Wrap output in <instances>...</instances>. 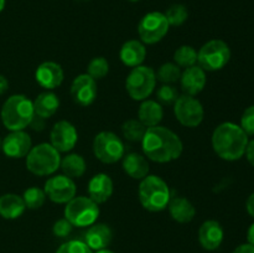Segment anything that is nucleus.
Returning <instances> with one entry per match:
<instances>
[{
	"instance_id": "nucleus-1",
	"label": "nucleus",
	"mask_w": 254,
	"mask_h": 253,
	"mask_svg": "<svg viewBox=\"0 0 254 253\" xmlns=\"http://www.w3.org/2000/svg\"><path fill=\"white\" fill-rule=\"evenodd\" d=\"M144 155L155 163H170L181 156L184 145L176 133L165 126L146 128L141 139Z\"/></svg>"
},
{
	"instance_id": "nucleus-2",
	"label": "nucleus",
	"mask_w": 254,
	"mask_h": 253,
	"mask_svg": "<svg viewBox=\"0 0 254 253\" xmlns=\"http://www.w3.org/2000/svg\"><path fill=\"white\" fill-rule=\"evenodd\" d=\"M248 135L238 124L225 122L216 126L212 133V148L221 159L227 161L240 160L246 153Z\"/></svg>"
},
{
	"instance_id": "nucleus-3",
	"label": "nucleus",
	"mask_w": 254,
	"mask_h": 253,
	"mask_svg": "<svg viewBox=\"0 0 254 253\" xmlns=\"http://www.w3.org/2000/svg\"><path fill=\"white\" fill-rule=\"evenodd\" d=\"M35 116L31 99L24 94H14L4 102L0 112L1 122L10 131L24 130Z\"/></svg>"
},
{
	"instance_id": "nucleus-4",
	"label": "nucleus",
	"mask_w": 254,
	"mask_h": 253,
	"mask_svg": "<svg viewBox=\"0 0 254 253\" xmlns=\"http://www.w3.org/2000/svg\"><path fill=\"white\" fill-rule=\"evenodd\" d=\"M138 193L141 206L150 212L165 210L171 200L168 184L156 175L145 176L139 185Z\"/></svg>"
},
{
	"instance_id": "nucleus-5",
	"label": "nucleus",
	"mask_w": 254,
	"mask_h": 253,
	"mask_svg": "<svg viewBox=\"0 0 254 253\" xmlns=\"http://www.w3.org/2000/svg\"><path fill=\"white\" fill-rule=\"evenodd\" d=\"M61 164V155L51 144L41 143L31 148L26 155V168L37 176L52 175Z\"/></svg>"
},
{
	"instance_id": "nucleus-6",
	"label": "nucleus",
	"mask_w": 254,
	"mask_h": 253,
	"mask_svg": "<svg viewBox=\"0 0 254 253\" xmlns=\"http://www.w3.org/2000/svg\"><path fill=\"white\" fill-rule=\"evenodd\" d=\"M99 216L98 203L87 196H74L66 203L64 218L76 227H87L96 223Z\"/></svg>"
},
{
	"instance_id": "nucleus-7",
	"label": "nucleus",
	"mask_w": 254,
	"mask_h": 253,
	"mask_svg": "<svg viewBox=\"0 0 254 253\" xmlns=\"http://www.w3.org/2000/svg\"><path fill=\"white\" fill-rule=\"evenodd\" d=\"M156 86V73L149 66L133 67L126 81V89L134 101H145Z\"/></svg>"
},
{
	"instance_id": "nucleus-8",
	"label": "nucleus",
	"mask_w": 254,
	"mask_h": 253,
	"mask_svg": "<svg viewBox=\"0 0 254 253\" xmlns=\"http://www.w3.org/2000/svg\"><path fill=\"white\" fill-rule=\"evenodd\" d=\"M231 60L230 46L222 40H210L197 52L198 66L203 71L222 69Z\"/></svg>"
},
{
	"instance_id": "nucleus-9",
	"label": "nucleus",
	"mask_w": 254,
	"mask_h": 253,
	"mask_svg": "<svg viewBox=\"0 0 254 253\" xmlns=\"http://www.w3.org/2000/svg\"><path fill=\"white\" fill-rule=\"evenodd\" d=\"M93 153L102 163L114 164L123 158L126 148L122 139L113 131H101L93 139Z\"/></svg>"
},
{
	"instance_id": "nucleus-10",
	"label": "nucleus",
	"mask_w": 254,
	"mask_h": 253,
	"mask_svg": "<svg viewBox=\"0 0 254 253\" xmlns=\"http://www.w3.org/2000/svg\"><path fill=\"white\" fill-rule=\"evenodd\" d=\"M168 20L165 14L159 11H151L144 15L138 25V34L143 44L153 45L161 41L169 31Z\"/></svg>"
},
{
	"instance_id": "nucleus-11",
	"label": "nucleus",
	"mask_w": 254,
	"mask_h": 253,
	"mask_svg": "<svg viewBox=\"0 0 254 253\" xmlns=\"http://www.w3.org/2000/svg\"><path fill=\"white\" fill-rule=\"evenodd\" d=\"M174 113H175L176 119L183 126H189V128H195L200 126L205 116L201 102L193 96H188V94L179 96V98L174 103Z\"/></svg>"
},
{
	"instance_id": "nucleus-12",
	"label": "nucleus",
	"mask_w": 254,
	"mask_h": 253,
	"mask_svg": "<svg viewBox=\"0 0 254 253\" xmlns=\"http://www.w3.org/2000/svg\"><path fill=\"white\" fill-rule=\"evenodd\" d=\"M45 193L56 203H67L76 196V184L66 175L52 176L45 183Z\"/></svg>"
},
{
	"instance_id": "nucleus-13",
	"label": "nucleus",
	"mask_w": 254,
	"mask_h": 253,
	"mask_svg": "<svg viewBox=\"0 0 254 253\" xmlns=\"http://www.w3.org/2000/svg\"><path fill=\"white\" fill-rule=\"evenodd\" d=\"M51 145L60 153H67L72 150L78 140V133L72 123L67 121H60L52 126L51 134Z\"/></svg>"
},
{
	"instance_id": "nucleus-14",
	"label": "nucleus",
	"mask_w": 254,
	"mask_h": 253,
	"mask_svg": "<svg viewBox=\"0 0 254 253\" xmlns=\"http://www.w3.org/2000/svg\"><path fill=\"white\" fill-rule=\"evenodd\" d=\"M71 97L78 106H91L97 97L96 79L92 78L88 73L77 76L71 84Z\"/></svg>"
},
{
	"instance_id": "nucleus-15",
	"label": "nucleus",
	"mask_w": 254,
	"mask_h": 253,
	"mask_svg": "<svg viewBox=\"0 0 254 253\" xmlns=\"http://www.w3.org/2000/svg\"><path fill=\"white\" fill-rule=\"evenodd\" d=\"M1 146L7 158L20 159L26 156L31 150L32 140L24 130H15L5 136Z\"/></svg>"
},
{
	"instance_id": "nucleus-16",
	"label": "nucleus",
	"mask_w": 254,
	"mask_h": 253,
	"mask_svg": "<svg viewBox=\"0 0 254 253\" xmlns=\"http://www.w3.org/2000/svg\"><path fill=\"white\" fill-rule=\"evenodd\" d=\"M225 232L221 223L216 220H207L198 230V241L203 250L216 251L223 242Z\"/></svg>"
},
{
	"instance_id": "nucleus-17",
	"label": "nucleus",
	"mask_w": 254,
	"mask_h": 253,
	"mask_svg": "<svg viewBox=\"0 0 254 253\" xmlns=\"http://www.w3.org/2000/svg\"><path fill=\"white\" fill-rule=\"evenodd\" d=\"M35 78L42 88L55 89L64 82V69L56 62L46 61L37 67Z\"/></svg>"
},
{
	"instance_id": "nucleus-18",
	"label": "nucleus",
	"mask_w": 254,
	"mask_h": 253,
	"mask_svg": "<svg viewBox=\"0 0 254 253\" xmlns=\"http://www.w3.org/2000/svg\"><path fill=\"white\" fill-rule=\"evenodd\" d=\"M180 83L184 94L195 97L206 86L205 71L196 64L192 67H188V68H185V71L181 72Z\"/></svg>"
},
{
	"instance_id": "nucleus-19",
	"label": "nucleus",
	"mask_w": 254,
	"mask_h": 253,
	"mask_svg": "<svg viewBox=\"0 0 254 253\" xmlns=\"http://www.w3.org/2000/svg\"><path fill=\"white\" fill-rule=\"evenodd\" d=\"M113 240L112 228L106 223H93L84 235V242L92 251H101L108 247Z\"/></svg>"
},
{
	"instance_id": "nucleus-20",
	"label": "nucleus",
	"mask_w": 254,
	"mask_h": 253,
	"mask_svg": "<svg viewBox=\"0 0 254 253\" xmlns=\"http://www.w3.org/2000/svg\"><path fill=\"white\" fill-rule=\"evenodd\" d=\"M113 193V181L107 174H96L88 183V195L96 203H103Z\"/></svg>"
},
{
	"instance_id": "nucleus-21",
	"label": "nucleus",
	"mask_w": 254,
	"mask_h": 253,
	"mask_svg": "<svg viewBox=\"0 0 254 253\" xmlns=\"http://www.w3.org/2000/svg\"><path fill=\"white\" fill-rule=\"evenodd\" d=\"M122 62L128 67L140 66L146 57L145 45L138 40H129L124 42L119 51Z\"/></svg>"
},
{
	"instance_id": "nucleus-22",
	"label": "nucleus",
	"mask_w": 254,
	"mask_h": 253,
	"mask_svg": "<svg viewBox=\"0 0 254 253\" xmlns=\"http://www.w3.org/2000/svg\"><path fill=\"white\" fill-rule=\"evenodd\" d=\"M169 212L171 218L179 223H188L193 220L196 215V208L188 198L185 197H174L171 198L168 205Z\"/></svg>"
},
{
	"instance_id": "nucleus-23",
	"label": "nucleus",
	"mask_w": 254,
	"mask_h": 253,
	"mask_svg": "<svg viewBox=\"0 0 254 253\" xmlns=\"http://www.w3.org/2000/svg\"><path fill=\"white\" fill-rule=\"evenodd\" d=\"M123 169L131 179L143 180L149 174V163L141 154L130 153L123 156Z\"/></svg>"
},
{
	"instance_id": "nucleus-24",
	"label": "nucleus",
	"mask_w": 254,
	"mask_h": 253,
	"mask_svg": "<svg viewBox=\"0 0 254 253\" xmlns=\"http://www.w3.org/2000/svg\"><path fill=\"white\" fill-rule=\"evenodd\" d=\"M139 121L146 126V128H151V126H159L164 117V109L159 102L151 101V99H145L143 103L140 104L138 111Z\"/></svg>"
},
{
	"instance_id": "nucleus-25",
	"label": "nucleus",
	"mask_w": 254,
	"mask_h": 253,
	"mask_svg": "<svg viewBox=\"0 0 254 253\" xmlns=\"http://www.w3.org/2000/svg\"><path fill=\"white\" fill-rule=\"evenodd\" d=\"M26 210L24 200L16 193H5L0 196V216L6 220L20 217Z\"/></svg>"
},
{
	"instance_id": "nucleus-26",
	"label": "nucleus",
	"mask_w": 254,
	"mask_h": 253,
	"mask_svg": "<svg viewBox=\"0 0 254 253\" xmlns=\"http://www.w3.org/2000/svg\"><path fill=\"white\" fill-rule=\"evenodd\" d=\"M34 112L36 116L47 119L54 116L60 107V99L52 92H44L36 97L34 102Z\"/></svg>"
},
{
	"instance_id": "nucleus-27",
	"label": "nucleus",
	"mask_w": 254,
	"mask_h": 253,
	"mask_svg": "<svg viewBox=\"0 0 254 253\" xmlns=\"http://www.w3.org/2000/svg\"><path fill=\"white\" fill-rule=\"evenodd\" d=\"M60 168L62 169L64 175L74 179L83 176V174L86 173L87 165L83 156H81L79 154H68L64 159H61Z\"/></svg>"
},
{
	"instance_id": "nucleus-28",
	"label": "nucleus",
	"mask_w": 254,
	"mask_h": 253,
	"mask_svg": "<svg viewBox=\"0 0 254 253\" xmlns=\"http://www.w3.org/2000/svg\"><path fill=\"white\" fill-rule=\"evenodd\" d=\"M174 61L179 67H192L197 63V51L192 46L184 45L174 54Z\"/></svg>"
},
{
	"instance_id": "nucleus-29",
	"label": "nucleus",
	"mask_w": 254,
	"mask_h": 253,
	"mask_svg": "<svg viewBox=\"0 0 254 253\" xmlns=\"http://www.w3.org/2000/svg\"><path fill=\"white\" fill-rule=\"evenodd\" d=\"M146 131V126L136 119H128L122 126V133L127 140L130 141H141L144 134Z\"/></svg>"
},
{
	"instance_id": "nucleus-30",
	"label": "nucleus",
	"mask_w": 254,
	"mask_h": 253,
	"mask_svg": "<svg viewBox=\"0 0 254 253\" xmlns=\"http://www.w3.org/2000/svg\"><path fill=\"white\" fill-rule=\"evenodd\" d=\"M181 69L180 67L173 62H166L159 67L156 72V79L163 82L164 84H173L175 82L180 81Z\"/></svg>"
},
{
	"instance_id": "nucleus-31",
	"label": "nucleus",
	"mask_w": 254,
	"mask_h": 253,
	"mask_svg": "<svg viewBox=\"0 0 254 253\" xmlns=\"http://www.w3.org/2000/svg\"><path fill=\"white\" fill-rule=\"evenodd\" d=\"M22 200H24L26 208L30 210H37L41 207L46 201V193L44 190L39 188H29L24 191L22 195Z\"/></svg>"
},
{
	"instance_id": "nucleus-32",
	"label": "nucleus",
	"mask_w": 254,
	"mask_h": 253,
	"mask_svg": "<svg viewBox=\"0 0 254 253\" xmlns=\"http://www.w3.org/2000/svg\"><path fill=\"white\" fill-rule=\"evenodd\" d=\"M165 16L170 26H180L188 20L189 11L185 5L174 4L166 10Z\"/></svg>"
},
{
	"instance_id": "nucleus-33",
	"label": "nucleus",
	"mask_w": 254,
	"mask_h": 253,
	"mask_svg": "<svg viewBox=\"0 0 254 253\" xmlns=\"http://www.w3.org/2000/svg\"><path fill=\"white\" fill-rule=\"evenodd\" d=\"M109 72V63L104 57H94L87 67V73L93 79H102Z\"/></svg>"
},
{
	"instance_id": "nucleus-34",
	"label": "nucleus",
	"mask_w": 254,
	"mask_h": 253,
	"mask_svg": "<svg viewBox=\"0 0 254 253\" xmlns=\"http://www.w3.org/2000/svg\"><path fill=\"white\" fill-rule=\"evenodd\" d=\"M56 253H93V251L86 245L84 241L71 240L62 243L57 248Z\"/></svg>"
},
{
	"instance_id": "nucleus-35",
	"label": "nucleus",
	"mask_w": 254,
	"mask_h": 253,
	"mask_svg": "<svg viewBox=\"0 0 254 253\" xmlns=\"http://www.w3.org/2000/svg\"><path fill=\"white\" fill-rule=\"evenodd\" d=\"M156 96H158L159 103L170 106L175 103L176 99L179 98V92L173 84H163L156 92Z\"/></svg>"
},
{
	"instance_id": "nucleus-36",
	"label": "nucleus",
	"mask_w": 254,
	"mask_h": 253,
	"mask_svg": "<svg viewBox=\"0 0 254 253\" xmlns=\"http://www.w3.org/2000/svg\"><path fill=\"white\" fill-rule=\"evenodd\" d=\"M240 126L247 135H254V106L248 107L243 112Z\"/></svg>"
},
{
	"instance_id": "nucleus-37",
	"label": "nucleus",
	"mask_w": 254,
	"mask_h": 253,
	"mask_svg": "<svg viewBox=\"0 0 254 253\" xmlns=\"http://www.w3.org/2000/svg\"><path fill=\"white\" fill-rule=\"evenodd\" d=\"M72 227L73 226L66 220V218H61V220H57L54 223V227H52V233H54L56 237L59 238H64L72 232Z\"/></svg>"
},
{
	"instance_id": "nucleus-38",
	"label": "nucleus",
	"mask_w": 254,
	"mask_h": 253,
	"mask_svg": "<svg viewBox=\"0 0 254 253\" xmlns=\"http://www.w3.org/2000/svg\"><path fill=\"white\" fill-rule=\"evenodd\" d=\"M30 126H31V128L34 129V130H42L45 126V119L35 114L34 118H32V121H31V123H30Z\"/></svg>"
},
{
	"instance_id": "nucleus-39",
	"label": "nucleus",
	"mask_w": 254,
	"mask_h": 253,
	"mask_svg": "<svg viewBox=\"0 0 254 253\" xmlns=\"http://www.w3.org/2000/svg\"><path fill=\"white\" fill-rule=\"evenodd\" d=\"M245 154H246V156H247L248 163H250L252 166H254V139L253 140L248 141Z\"/></svg>"
},
{
	"instance_id": "nucleus-40",
	"label": "nucleus",
	"mask_w": 254,
	"mask_h": 253,
	"mask_svg": "<svg viewBox=\"0 0 254 253\" xmlns=\"http://www.w3.org/2000/svg\"><path fill=\"white\" fill-rule=\"evenodd\" d=\"M232 253H254V246L251 243H245V245L238 246Z\"/></svg>"
},
{
	"instance_id": "nucleus-41",
	"label": "nucleus",
	"mask_w": 254,
	"mask_h": 253,
	"mask_svg": "<svg viewBox=\"0 0 254 253\" xmlns=\"http://www.w3.org/2000/svg\"><path fill=\"white\" fill-rule=\"evenodd\" d=\"M246 208H247V212L254 218V192L248 196L247 202H246Z\"/></svg>"
},
{
	"instance_id": "nucleus-42",
	"label": "nucleus",
	"mask_w": 254,
	"mask_h": 253,
	"mask_svg": "<svg viewBox=\"0 0 254 253\" xmlns=\"http://www.w3.org/2000/svg\"><path fill=\"white\" fill-rule=\"evenodd\" d=\"M9 88V82L5 78V76L0 74V94H4Z\"/></svg>"
},
{
	"instance_id": "nucleus-43",
	"label": "nucleus",
	"mask_w": 254,
	"mask_h": 253,
	"mask_svg": "<svg viewBox=\"0 0 254 253\" xmlns=\"http://www.w3.org/2000/svg\"><path fill=\"white\" fill-rule=\"evenodd\" d=\"M247 241H248V243H251V245L254 246V223H252V225L250 226V228H248Z\"/></svg>"
},
{
	"instance_id": "nucleus-44",
	"label": "nucleus",
	"mask_w": 254,
	"mask_h": 253,
	"mask_svg": "<svg viewBox=\"0 0 254 253\" xmlns=\"http://www.w3.org/2000/svg\"><path fill=\"white\" fill-rule=\"evenodd\" d=\"M96 253H114L113 251L108 250V248H104V250H101V251H96Z\"/></svg>"
},
{
	"instance_id": "nucleus-45",
	"label": "nucleus",
	"mask_w": 254,
	"mask_h": 253,
	"mask_svg": "<svg viewBox=\"0 0 254 253\" xmlns=\"http://www.w3.org/2000/svg\"><path fill=\"white\" fill-rule=\"evenodd\" d=\"M4 7H5V0H0V12L4 10Z\"/></svg>"
},
{
	"instance_id": "nucleus-46",
	"label": "nucleus",
	"mask_w": 254,
	"mask_h": 253,
	"mask_svg": "<svg viewBox=\"0 0 254 253\" xmlns=\"http://www.w3.org/2000/svg\"><path fill=\"white\" fill-rule=\"evenodd\" d=\"M129 1H133V2H135V1H139V0H129Z\"/></svg>"
}]
</instances>
